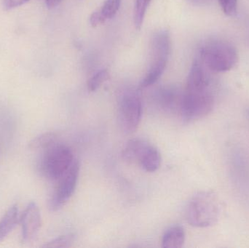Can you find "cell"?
<instances>
[{
    "label": "cell",
    "mask_w": 249,
    "mask_h": 248,
    "mask_svg": "<svg viewBox=\"0 0 249 248\" xmlns=\"http://www.w3.org/2000/svg\"><path fill=\"white\" fill-rule=\"evenodd\" d=\"M57 142V135L53 132H45L35 137L29 142L31 150H46Z\"/></svg>",
    "instance_id": "obj_14"
},
{
    "label": "cell",
    "mask_w": 249,
    "mask_h": 248,
    "mask_svg": "<svg viewBox=\"0 0 249 248\" xmlns=\"http://www.w3.org/2000/svg\"><path fill=\"white\" fill-rule=\"evenodd\" d=\"M185 242V231L181 226L170 227L164 233L162 238V247L164 248H180Z\"/></svg>",
    "instance_id": "obj_13"
},
{
    "label": "cell",
    "mask_w": 249,
    "mask_h": 248,
    "mask_svg": "<svg viewBox=\"0 0 249 248\" xmlns=\"http://www.w3.org/2000/svg\"><path fill=\"white\" fill-rule=\"evenodd\" d=\"M219 203L213 192H200L190 199L186 209V217L190 225L206 228L213 225L219 218Z\"/></svg>",
    "instance_id": "obj_1"
},
{
    "label": "cell",
    "mask_w": 249,
    "mask_h": 248,
    "mask_svg": "<svg viewBox=\"0 0 249 248\" xmlns=\"http://www.w3.org/2000/svg\"><path fill=\"white\" fill-rule=\"evenodd\" d=\"M122 0H106L102 9L99 10L105 20L113 18L121 7Z\"/></svg>",
    "instance_id": "obj_17"
},
{
    "label": "cell",
    "mask_w": 249,
    "mask_h": 248,
    "mask_svg": "<svg viewBox=\"0 0 249 248\" xmlns=\"http://www.w3.org/2000/svg\"><path fill=\"white\" fill-rule=\"evenodd\" d=\"M20 222L22 241H31L38 234L42 226V216L36 202H30L26 206L20 217Z\"/></svg>",
    "instance_id": "obj_7"
},
{
    "label": "cell",
    "mask_w": 249,
    "mask_h": 248,
    "mask_svg": "<svg viewBox=\"0 0 249 248\" xmlns=\"http://www.w3.org/2000/svg\"><path fill=\"white\" fill-rule=\"evenodd\" d=\"M18 221V205H12L0 220V243L4 241L12 232Z\"/></svg>",
    "instance_id": "obj_12"
},
{
    "label": "cell",
    "mask_w": 249,
    "mask_h": 248,
    "mask_svg": "<svg viewBox=\"0 0 249 248\" xmlns=\"http://www.w3.org/2000/svg\"><path fill=\"white\" fill-rule=\"evenodd\" d=\"M45 1L48 8L53 9L57 7L61 2V0H45Z\"/></svg>",
    "instance_id": "obj_22"
},
{
    "label": "cell",
    "mask_w": 249,
    "mask_h": 248,
    "mask_svg": "<svg viewBox=\"0 0 249 248\" xmlns=\"http://www.w3.org/2000/svg\"><path fill=\"white\" fill-rule=\"evenodd\" d=\"M219 5L226 16H235L238 8V0H218Z\"/></svg>",
    "instance_id": "obj_19"
},
{
    "label": "cell",
    "mask_w": 249,
    "mask_h": 248,
    "mask_svg": "<svg viewBox=\"0 0 249 248\" xmlns=\"http://www.w3.org/2000/svg\"><path fill=\"white\" fill-rule=\"evenodd\" d=\"M160 153L158 149L155 148L152 144H149L139 159V163L143 170L149 173L157 171L160 167Z\"/></svg>",
    "instance_id": "obj_11"
},
{
    "label": "cell",
    "mask_w": 249,
    "mask_h": 248,
    "mask_svg": "<svg viewBox=\"0 0 249 248\" xmlns=\"http://www.w3.org/2000/svg\"><path fill=\"white\" fill-rule=\"evenodd\" d=\"M106 22L99 10L94 12L90 17V23L93 27H96L99 25L103 24Z\"/></svg>",
    "instance_id": "obj_21"
},
{
    "label": "cell",
    "mask_w": 249,
    "mask_h": 248,
    "mask_svg": "<svg viewBox=\"0 0 249 248\" xmlns=\"http://www.w3.org/2000/svg\"><path fill=\"white\" fill-rule=\"evenodd\" d=\"M45 151L41 162L42 173L48 179L58 181L75 160L72 151L68 146L58 142Z\"/></svg>",
    "instance_id": "obj_3"
},
{
    "label": "cell",
    "mask_w": 249,
    "mask_h": 248,
    "mask_svg": "<svg viewBox=\"0 0 249 248\" xmlns=\"http://www.w3.org/2000/svg\"><path fill=\"white\" fill-rule=\"evenodd\" d=\"M76 235L74 234H67L59 236L53 240L47 243L44 248H69L72 246L75 241Z\"/></svg>",
    "instance_id": "obj_18"
},
{
    "label": "cell",
    "mask_w": 249,
    "mask_h": 248,
    "mask_svg": "<svg viewBox=\"0 0 249 248\" xmlns=\"http://www.w3.org/2000/svg\"><path fill=\"white\" fill-rule=\"evenodd\" d=\"M248 115H249V110L248 111Z\"/></svg>",
    "instance_id": "obj_24"
},
{
    "label": "cell",
    "mask_w": 249,
    "mask_h": 248,
    "mask_svg": "<svg viewBox=\"0 0 249 248\" xmlns=\"http://www.w3.org/2000/svg\"><path fill=\"white\" fill-rule=\"evenodd\" d=\"M150 2L151 0H136L133 20H134L135 27L138 30H140L143 25V19Z\"/></svg>",
    "instance_id": "obj_15"
},
{
    "label": "cell",
    "mask_w": 249,
    "mask_h": 248,
    "mask_svg": "<svg viewBox=\"0 0 249 248\" xmlns=\"http://www.w3.org/2000/svg\"><path fill=\"white\" fill-rule=\"evenodd\" d=\"M110 78L109 71L107 69H102L96 72L91 78L89 79L87 83L88 90L89 92H95L99 87Z\"/></svg>",
    "instance_id": "obj_16"
},
{
    "label": "cell",
    "mask_w": 249,
    "mask_h": 248,
    "mask_svg": "<svg viewBox=\"0 0 249 248\" xmlns=\"http://www.w3.org/2000/svg\"><path fill=\"white\" fill-rule=\"evenodd\" d=\"M200 58L204 66L214 73L226 72L238 62V52L229 42L212 40L200 49Z\"/></svg>",
    "instance_id": "obj_2"
},
{
    "label": "cell",
    "mask_w": 249,
    "mask_h": 248,
    "mask_svg": "<svg viewBox=\"0 0 249 248\" xmlns=\"http://www.w3.org/2000/svg\"><path fill=\"white\" fill-rule=\"evenodd\" d=\"M214 98L211 89L183 93L180 115L186 122L198 120L213 110Z\"/></svg>",
    "instance_id": "obj_4"
},
{
    "label": "cell",
    "mask_w": 249,
    "mask_h": 248,
    "mask_svg": "<svg viewBox=\"0 0 249 248\" xmlns=\"http://www.w3.org/2000/svg\"><path fill=\"white\" fill-rule=\"evenodd\" d=\"M183 93L173 87H162L155 95L158 105L167 111L179 112Z\"/></svg>",
    "instance_id": "obj_9"
},
{
    "label": "cell",
    "mask_w": 249,
    "mask_h": 248,
    "mask_svg": "<svg viewBox=\"0 0 249 248\" xmlns=\"http://www.w3.org/2000/svg\"><path fill=\"white\" fill-rule=\"evenodd\" d=\"M150 144L143 138H133L127 141L123 150L122 156L128 163H139L141 156Z\"/></svg>",
    "instance_id": "obj_10"
},
{
    "label": "cell",
    "mask_w": 249,
    "mask_h": 248,
    "mask_svg": "<svg viewBox=\"0 0 249 248\" xmlns=\"http://www.w3.org/2000/svg\"><path fill=\"white\" fill-rule=\"evenodd\" d=\"M191 1H195V2H203L206 0H191Z\"/></svg>",
    "instance_id": "obj_23"
},
{
    "label": "cell",
    "mask_w": 249,
    "mask_h": 248,
    "mask_svg": "<svg viewBox=\"0 0 249 248\" xmlns=\"http://www.w3.org/2000/svg\"><path fill=\"white\" fill-rule=\"evenodd\" d=\"M30 0H2L3 7L5 10H12L26 4Z\"/></svg>",
    "instance_id": "obj_20"
},
{
    "label": "cell",
    "mask_w": 249,
    "mask_h": 248,
    "mask_svg": "<svg viewBox=\"0 0 249 248\" xmlns=\"http://www.w3.org/2000/svg\"><path fill=\"white\" fill-rule=\"evenodd\" d=\"M118 122L125 134L134 132L140 125L142 103L140 97L133 90H124L118 100Z\"/></svg>",
    "instance_id": "obj_5"
},
{
    "label": "cell",
    "mask_w": 249,
    "mask_h": 248,
    "mask_svg": "<svg viewBox=\"0 0 249 248\" xmlns=\"http://www.w3.org/2000/svg\"><path fill=\"white\" fill-rule=\"evenodd\" d=\"M80 163L75 158L68 170L58 179V183L49 202L51 211L61 209L72 197L78 182Z\"/></svg>",
    "instance_id": "obj_6"
},
{
    "label": "cell",
    "mask_w": 249,
    "mask_h": 248,
    "mask_svg": "<svg viewBox=\"0 0 249 248\" xmlns=\"http://www.w3.org/2000/svg\"><path fill=\"white\" fill-rule=\"evenodd\" d=\"M171 36L167 30H160L152 36L150 65H167L171 53Z\"/></svg>",
    "instance_id": "obj_8"
}]
</instances>
